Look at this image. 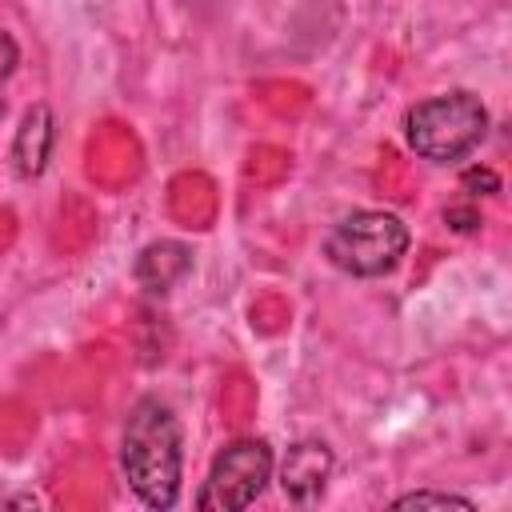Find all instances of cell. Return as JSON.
<instances>
[{
  "label": "cell",
  "mask_w": 512,
  "mask_h": 512,
  "mask_svg": "<svg viewBox=\"0 0 512 512\" xmlns=\"http://www.w3.org/2000/svg\"><path fill=\"white\" fill-rule=\"evenodd\" d=\"M444 220H448L456 232H476V228H480V212H476V208H460V204L444 208Z\"/></svg>",
  "instance_id": "10"
},
{
  "label": "cell",
  "mask_w": 512,
  "mask_h": 512,
  "mask_svg": "<svg viewBox=\"0 0 512 512\" xmlns=\"http://www.w3.org/2000/svg\"><path fill=\"white\" fill-rule=\"evenodd\" d=\"M460 188H464L468 196H496V192H500V176H496L492 168H468V172L460 176Z\"/></svg>",
  "instance_id": "9"
},
{
  "label": "cell",
  "mask_w": 512,
  "mask_h": 512,
  "mask_svg": "<svg viewBox=\"0 0 512 512\" xmlns=\"http://www.w3.org/2000/svg\"><path fill=\"white\" fill-rule=\"evenodd\" d=\"M192 272V248L180 244V240H152L140 256H136V284L148 292V296H164L172 292L184 276Z\"/></svg>",
  "instance_id": "7"
},
{
  "label": "cell",
  "mask_w": 512,
  "mask_h": 512,
  "mask_svg": "<svg viewBox=\"0 0 512 512\" xmlns=\"http://www.w3.org/2000/svg\"><path fill=\"white\" fill-rule=\"evenodd\" d=\"M52 148H56V120H52V108L48 104H32L16 128V140H12V168L16 176L24 180H36L48 160H52Z\"/></svg>",
  "instance_id": "6"
},
{
  "label": "cell",
  "mask_w": 512,
  "mask_h": 512,
  "mask_svg": "<svg viewBox=\"0 0 512 512\" xmlns=\"http://www.w3.org/2000/svg\"><path fill=\"white\" fill-rule=\"evenodd\" d=\"M276 468V456L268 448V440L244 436L232 440L228 448L216 452L200 492H196V508L200 512H240L248 504H256V496L268 488Z\"/></svg>",
  "instance_id": "4"
},
{
  "label": "cell",
  "mask_w": 512,
  "mask_h": 512,
  "mask_svg": "<svg viewBox=\"0 0 512 512\" xmlns=\"http://www.w3.org/2000/svg\"><path fill=\"white\" fill-rule=\"evenodd\" d=\"M332 464L336 460H332V448L324 440H296L280 460V492L300 508L316 504L328 488Z\"/></svg>",
  "instance_id": "5"
},
{
  "label": "cell",
  "mask_w": 512,
  "mask_h": 512,
  "mask_svg": "<svg viewBox=\"0 0 512 512\" xmlns=\"http://www.w3.org/2000/svg\"><path fill=\"white\" fill-rule=\"evenodd\" d=\"M396 512H408V508H460V512H476V504L468 496H456V492H436V488H416V492H404L392 500Z\"/></svg>",
  "instance_id": "8"
},
{
  "label": "cell",
  "mask_w": 512,
  "mask_h": 512,
  "mask_svg": "<svg viewBox=\"0 0 512 512\" xmlns=\"http://www.w3.org/2000/svg\"><path fill=\"white\" fill-rule=\"evenodd\" d=\"M16 60H20V48H16V40L0 28V80H4V76H12Z\"/></svg>",
  "instance_id": "11"
},
{
  "label": "cell",
  "mask_w": 512,
  "mask_h": 512,
  "mask_svg": "<svg viewBox=\"0 0 512 512\" xmlns=\"http://www.w3.org/2000/svg\"><path fill=\"white\" fill-rule=\"evenodd\" d=\"M408 244H412V232L396 212L356 208L328 228L324 256L332 268H340L348 276L376 280V276H388L404 260Z\"/></svg>",
  "instance_id": "3"
},
{
  "label": "cell",
  "mask_w": 512,
  "mask_h": 512,
  "mask_svg": "<svg viewBox=\"0 0 512 512\" xmlns=\"http://www.w3.org/2000/svg\"><path fill=\"white\" fill-rule=\"evenodd\" d=\"M120 468L128 488L148 508H172L184 476V432L160 396H140L120 432Z\"/></svg>",
  "instance_id": "1"
},
{
  "label": "cell",
  "mask_w": 512,
  "mask_h": 512,
  "mask_svg": "<svg viewBox=\"0 0 512 512\" xmlns=\"http://www.w3.org/2000/svg\"><path fill=\"white\" fill-rule=\"evenodd\" d=\"M484 136H488V108L480 104V96H472L464 88L428 96L404 112L408 148L432 164L464 160L472 148H480Z\"/></svg>",
  "instance_id": "2"
}]
</instances>
